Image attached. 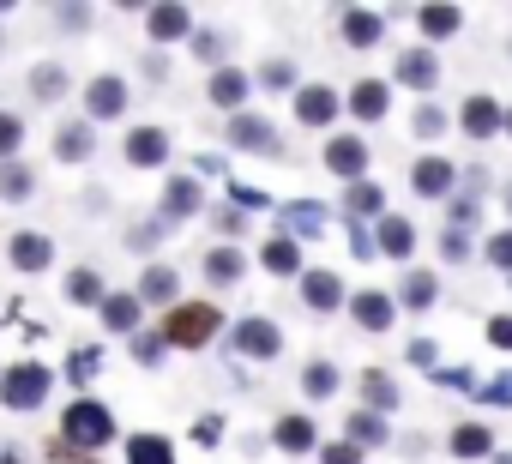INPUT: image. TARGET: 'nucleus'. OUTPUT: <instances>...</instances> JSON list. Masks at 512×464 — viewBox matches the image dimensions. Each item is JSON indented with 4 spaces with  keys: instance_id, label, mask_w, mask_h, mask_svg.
Masks as SVG:
<instances>
[{
    "instance_id": "nucleus-1",
    "label": "nucleus",
    "mask_w": 512,
    "mask_h": 464,
    "mask_svg": "<svg viewBox=\"0 0 512 464\" xmlns=\"http://www.w3.org/2000/svg\"><path fill=\"white\" fill-rule=\"evenodd\" d=\"M157 332H163V344H175V350H205V344L223 332V314H217L211 302H175Z\"/></svg>"
},
{
    "instance_id": "nucleus-2",
    "label": "nucleus",
    "mask_w": 512,
    "mask_h": 464,
    "mask_svg": "<svg viewBox=\"0 0 512 464\" xmlns=\"http://www.w3.org/2000/svg\"><path fill=\"white\" fill-rule=\"evenodd\" d=\"M109 434H115V416H109L97 398H73V404H67V416H61V440H67V446H85V452H91V446H103Z\"/></svg>"
},
{
    "instance_id": "nucleus-3",
    "label": "nucleus",
    "mask_w": 512,
    "mask_h": 464,
    "mask_svg": "<svg viewBox=\"0 0 512 464\" xmlns=\"http://www.w3.org/2000/svg\"><path fill=\"white\" fill-rule=\"evenodd\" d=\"M49 386H55V374L43 362H13L7 374H0V404L7 410H37L49 398Z\"/></svg>"
},
{
    "instance_id": "nucleus-4",
    "label": "nucleus",
    "mask_w": 512,
    "mask_h": 464,
    "mask_svg": "<svg viewBox=\"0 0 512 464\" xmlns=\"http://www.w3.org/2000/svg\"><path fill=\"white\" fill-rule=\"evenodd\" d=\"M229 145H235V151H272V157H278V127H272L266 115H235V121H229Z\"/></svg>"
},
{
    "instance_id": "nucleus-5",
    "label": "nucleus",
    "mask_w": 512,
    "mask_h": 464,
    "mask_svg": "<svg viewBox=\"0 0 512 464\" xmlns=\"http://www.w3.org/2000/svg\"><path fill=\"white\" fill-rule=\"evenodd\" d=\"M235 350H241V356L272 362V356L284 350V332H278L272 320H241V326H235Z\"/></svg>"
},
{
    "instance_id": "nucleus-6",
    "label": "nucleus",
    "mask_w": 512,
    "mask_h": 464,
    "mask_svg": "<svg viewBox=\"0 0 512 464\" xmlns=\"http://www.w3.org/2000/svg\"><path fill=\"white\" fill-rule=\"evenodd\" d=\"M85 109H91V121H115V115L127 109V85H121L115 73L91 79V85H85Z\"/></svg>"
},
{
    "instance_id": "nucleus-7",
    "label": "nucleus",
    "mask_w": 512,
    "mask_h": 464,
    "mask_svg": "<svg viewBox=\"0 0 512 464\" xmlns=\"http://www.w3.org/2000/svg\"><path fill=\"white\" fill-rule=\"evenodd\" d=\"M127 163H133V169L169 163V133H163V127H133V133H127Z\"/></svg>"
},
{
    "instance_id": "nucleus-8",
    "label": "nucleus",
    "mask_w": 512,
    "mask_h": 464,
    "mask_svg": "<svg viewBox=\"0 0 512 464\" xmlns=\"http://www.w3.org/2000/svg\"><path fill=\"white\" fill-rule=\"evenodd\" d=\"M452 181H458V169H452L446 157H416V169H410V187H416L422 199H446Z\"/></svg>"
},
{
    "instance_id": "nucleus-9",
    "label": "nucleus",
    "mask_w": 512,
    "mask_h": 464,
    "mask_svg": "<svg viewBox=\"0 0 512 464\" xmlns=\"http://www.w3.org/2000/svg\"><path fill=\"white\" fill-rule=\"evenodd\" d=\"M398 85H410V91H434V85H440V61H434L428 49H404V55H398Z\"/></svg>"
},
{
    "instance_id": "nucleus-10",
    "label": "nucleus",
    "mask_w": 512,
    "mask_h": 464,
    "mask_svg": "<svg viewBox=\"0 0 512 464\" xmlns=\"http://www.w3.org/2000/svg\"><path fill=\"white\" fill-rule=\"evenodd\" d=\"M338 115V91H326V85H302L296 91V121L302 127H326Z\"/></svg>"
},
{
    "instance_id": "nucleus-11",
    "label": "nucleus",
    "mask_w": 512,
    "mask_h": 464,
    "mask_svg": "<svg viewBox=\"0 0 512 464\" xmlns=\"http://www.w3.org/2000/svg\"><path fill=\"white\" fill-rule=\"evenodd\" d=\"M350 314H356V326L362 332H392V296H380V290H362V296H350Z\"/></svg>"
},
{
    "instance_id": "nucleus-12",
    "label": "nucleus",
    "mask_w": 512,
    "mask_h": 464,
    "mask_svg": "<svg viewBox=\"0 0 512 464\" xmlns=\"http://www.w3.org/2000/svg\"><path fill=\"white\" fill-rule=\"evenodd\" d=\"M145 31H151V43H181L193 31V13L187 7H151L145 13Z\"/></svg>"
},
{
    "instance_id": "nucleus-13",
    "label": "nucleus",
    "mask_w": 512,
    "mask_h": 464,
    "mask_svg": "<svg viewBox=\"0 0 512 464\" xmlns=\"http://www.w3.org/2000/svg\"><path fill=\"white\" fill-rule=\"evenodd\" d=\"M302 302L314 314H332V308H344V284L332 272H302Z\"/></svg>"
},
{
    "instance_id": "nucleus-14",
    "label": "nucleus",
    "mask_w": 512,
    "mask_h": 464,
    "mask_svg": "<svg viewBox=\"0 0 512 464\" xmlns=\"http://www.w3.org/2000/svg\"><path fill=\"white\" fill-rule=\"evenodd\" d=\"M247 91H253V79H247V73H235V67H217L205 97H211L217 109H241V103H247Z\"/></svg>"
},
{
    "instance_id": "nucleus-15",
    "label": "nucleus",
    "mask_w": 512,
    "mask_h": 464,
    "mask_svg": "<svg viewBox=\"0 0 512 464\" xmlns=\"http://www.w3.org/2000/svg\"><path fill=\"white\" fill-rule=\"evenodd\" d=\"M500 127H506V115H500L494 97H470V103H464V133H470V139H494Z\"/></svg>"
},
{
    "instance_id": "nucleus-16",
    "label": "nucleus",
    "mask_w": 512,
    "mask_h": 464,
    "mask_svg": "<svg viewBox=\"0 0 512 464\" xmlns=\"http://www.w3.org/2000/svg\"><path fill=\"white\" fill-rule=\"evenodd\" d=\"M326 169L362 181V169H368V145H362V139H332V145H326Z\"/></svg>"
},
{
    "instance_id": "nucleus-17",
    "label": "nucleus",
    "mask_w": 512,
    "mask_h": 464,
    "mask_svg": "<svg viewBox=\"0 0 512 464\" xmlns=\"http://www.w3.org/2000/svg\"><path fill=\"white\" fill-rule=\"evenodd\" d=\"M284 229H290V242H308V236H320V229H326V205H314V199H296V205H284Z\"/></svg>"
},
{
    "instance_id": "nucleus-18",
    "label": "nucleus",
    "mask_w": 512,
    "mask_h": 464,
    "mask_svg": "<svg viewBox=\"0 0 512 464\" xmlns=\"http://www.w3.org/2000/svg\"><path fill=\"white\" fill-rule=\"evenodd\" d=\"M49 260H55L49 236H37V229H19V236H13V266H19V272H43Z\"/></svg>"
},
{
    "instance_id": "nucleus-19",
    "label": "nucleus",
    "mask_w": 512,
    "mask_h": 464,
    "mask_svg": "<svg viewBox=\"0 0 512 464\" xmlns=\"http://www.w3.org/2000/svg\"><path fill=\"white\" fill-rule=\"evenodd\" d=\"M374 236H380V254H386V260H410V248H416V229H410L404 217H392V211L380 217Z\"/></svg>"
},
{
    "instance_id": "nucleus-20",
    "label": "nucleus",
    "mask_w": 512,
    "mask_h": 464,
    "mask_svg": "<svg viewBox=\"0 0 512 464\" xmlns=\"http://www.w3.org/2000/svg\"><path fill=\"white\" fill-rule=\"evenodd\" d=\"M91 151H97V133H91L85 121H67V127L55 133V157H61V163H85Z\"/></svg>"
},
{
    "instance_id": "nucleus-21",
    "label": "nucleus",
    "mask_w": 512,
    "mask_h": 464,
    "mask_svg": "<svg viewBox=\"0 0 512 464\" xmlns=\"http://www.w3.org/2000/svg\"><path fill=\"white\" fill-rule=\"evenodd\" d=\"M193 211H199V181H193V175H175L169 193H163V223H181V217H193Z\"/></svg>"
},
{
    "instance_id": "nucleus-22",
    "label": "nucleus",
    "mask_w": 512,
    "mask_h": 464,
    "mask_svg": "<svg viewBox=\"0 0 512 464\" xmlns=\"http://www.w3.org/2000/svg\"><path fill=\"white\" fill-rule=\"evenodd\" d=\"M67 302H73V308H103L109 290H103V278H97L91 266H73V272H67Z\"/></svg>"
},
{
    "instance_id": "nucleus-23",
    "label": "nucleus",
    "mask_w": 512,
    "mask_h": 464,
    "mask_svg": "<svg viewBox=\"0 0 512 464\" xmlns=\"http://www.w3.org/2000/svg\"><path fill=\"white\" fill-rule=\"evenodd\" d=\"M380 31H386L380 13H368V7H350V13H344V43H350V49H374Z\"/></svg>"
},
{
    "instance_id": "nucleus-24",
    "label": "nucleus",
    "mask_w": 512,
    "mask_h": 464,
    "mask_svg": "<svg viewBox=\"0 0 512 464\" xmlns=\"http://www.w3.org/2000/svg\"><path fill=\"white\" fill-rule=\"evenodd\" d=\"M260 266L278 272V278H296V272H302V248H296L290 236H272V242L260 248Z\"/></svg>"
},
{
    "instance_id": "nucleus-25",
    "label": "nucleus",
    "mask_w": 512,
    "mask_h": 464,
    "mask_svg": "<svg viewBox=\"0 0 512 464\" xmlns=\"http://www.w3.org/2000/svg\"><path fill=\"white\" fill-rule=\"evenodd\" d=\"M386 103H392V97H386V85H380V79H362V85L350 91V115H356V121H380V115H386Z\"/></svg>"
},
{
    "instance_id": "nucleus-26",
    "label": "nucleus",
    "mask_w": 512,
    "mask_h": 464,
    "mask_svg": "<svg viewBox=\"0 0 512 464\" xmlns=\"http://www.w3.org/2000/svg\"><path fill=\"white\" fill-rule=\"evenodd\" d=\"M488 452H494V428H482V422L452 428V458H488Z\"/></svg>"
},
{
    "instance_id": "nucleus-27",
    "label": "nucleus",
    "mask_w": 512,
    "mask_h": 464,
    "mask_svg": "<svg viewBox=\"0 0 512 464\" xmlns=\"http://www.w3.org/2000/svg\"><path fill=\"white\" fill-rule=\"evenodd\" d=\"M139 308H145L139 296H109L97 314H103V326H109V332H139Z\"/></svg>"
},
{
    "instance_id": "nucleus-28",
    "label": "nucleus",
    "mask_w": 512,
    "mask_h": 464,
    "mask_svg": "<svg viewBox=\"0 0 512 464\" xmlns=\"http://www.w3.org/2000/svg\"><path fill=\"white\" fill-rule=\"evenodd\" d=\"M272 440H278L284 452H314V446H320V434H314V422H308V416H284Z\"/></svg>"
},
{
    "instance_id": "nucleus-29",
    "label": "nucleus",
    "mask_w": 512,
    "mask_h": 464,
    "mask_svg": "<svg viewBox=\"0 0 512 464\" xmlns=\"http://www.w3.org/2000/svg\"><path fill=\"white\" fill-rule=\"evenodd\" d=\"M127 464H175V446L163 434H133L127 440Z\"/></svg>"
},
{
    "instance_id": "nucleus-30",
    "label": "nucleus",
    "mask_w": 512,
    "mask_h": 464,
    "mask_svg": "<svg viewBox=\"0 0 512 464\" xmlns=\"http://www.w3.org/2000/svg\"><path fill=\"white\" fill-rule=\"evenodd\" d=\"M362 404H368L374 416H386V410L398 404V386H392V380H386L380 368H368V374H362Z\"/></svg>"
},
{
    "instance_id": "nucleus-31",
    "label": "nucleus",
    "mask_w": 512,
    "mask_h": 464,
    "mask_svg": "<svg viewBox=\"0 0 512 464\" xmlns=\"http://www.w3.org/2000/svg\"><path fill=\"white\" fill-rule=\"evenodd\" d=\"M31 187H37V169L31 163H0V199H31Z\"/></svg>"
},
{
    "instance_id": "nucleus-32",
    "label": "nucleus",
    "mask_w": 512,
    "mask_h": 464,
    "mask_svg": "<svg viewBox=\"0 0 512 464\" xmlns=\"http://www.w3.org/2000/svg\"><path fill=\"white\" fill-rule=\"evenodd\" d=\"M344 205H350V217H386V193H380L374 181H356V187L344 193Z\"/></svg>"
},
{
    "instance_id": "nucleus-33",
    "label": "nucleus",
    "mask_w": 512,
    "mask_h": 464,
    "mask_svg": "<svg viewBox=\"0 0 512 464\" xmlns=\"http://www.w3.org/2000/svg\"><path fill=\"white\" fill-rule=\"evenodd\" d=\"M416 25H422V37H452V31L464 25V13H458V7H422Z\"/></svg>"
},
{
    "instance_id": "nucleus-34",
    "label": "nucleus",
    "mask_w": 512,
    "mask_h": 464,
    "mask_svg": "<svg viewBox=\"0 0 512 464\" xmlns=\"http://www.w3.org/2000/svg\"><path fill=\"white\" fill-rule=\"evenodd\" d=\"M31 91H37L43 103H61V97H67V73H61L55 61H43V67H31Z\"/></svg>"
},
{
    "instance_id": "nucleus-35",
    "label": "nucleus",
    "mask_w": 512,
    "mask_h": 464,
    "mask_svg": "<svg viewBox=\"0 0 512 464\" xmlns=\"http://www.w3.org/2000/svg\"><path fill=\"white\" fill-rule=\"evenodd\" d=\"M175 284H181V278H175L169 266H151V272L139 278V302H175Z\"/></svg>"
},
{
    "instance_id": "nucleus-36",
    "label": "nucleus",
    "mask_w": 512,
    "mask_h": 464,
    "mask_svg": "<svg viewBox=\"0 0 512 464\" xmlns=\"http://www.w3.org/2000/svg\"><path fill=\"white\" fill-rule=\"evenodd\" d=\"M344 428H350V446H380L386 440V416H374V410H356Z\"/></svg>"
},
{
    "instance_id": "nucleus-37",
    "label": "nucleus",
    "mask_w": 512,
    "mask_h": 464,
    "mask_svg": "<svg viewBox=\"0 0 512 464\" xmlns=\"http://www.w3.org/2000/svg\"><path fill=\"white\" fill-rule=\"evenodd\" d=\"M205 272H211L217 284H235V278L247 272V260H241L235 248H211V254H205Z\"/></svg>"
},
{
    "instance_id": "nucleus-38",
    "label": "nucleus",
    "mask_w": 512,
    "mask_h": 464,
    "mask_svg": "<svg viewBox=\"0 0 512 464\" xmlns=\"http://www.w3.org/2000/svg\"><path fill=\"white\" fill-rule=\"evenodd\" d=\"M302 392H308V398H332V392H338V368H332V362H308Z\"/></svg>"
},
{
    "instance_id": "nucleus-39",
    "label": "nucleus",
    "mask_w": 512,
    "mask_h": 464,
    "mask_svg": "<svg viewBox=\"0 0 512 464\" xmlns=\"http://www.w3.org/2000/svg\"><path fill=\"white\" fill-rule=\"evenodd\" d=\"M404 308H434V272H410L404 278Z\"/></svg>"
},
{
    "instance_id": "nucleus-40",
    "label": "nucleus",
    "mask_w": 512,
    "mask_h": 464,
    "mask_svg": "<svg viewBox=\"0 0 512 464\" xmlns=\"http://www.w3.org/2000/svg\"><path fill=\"white\" fill-rule=\"evenodd\" d=\"M19 139H25V121L0 115V163H19Z\"/></svg>"
},
{
    "instance_id": "nucleus-41",
    "label": "nucleus",
    "mask_w": 512,
    "mask_h": 464,
    "mask_svg": "<svg viewBox=\"0 0 512 464\" xmlns=\"http://www.w3.org/2000/svg\"><path fill=\"white\" fill-rule=\"evenodd\" d=\"M97 368H103V350H73V356H67V380H73V386L91 380Z\"/></svg>"
},
{
    "instance_id": "nucleus-42",
    "label": "nucleus",
    "mask_w": 512,
    "mask_h": 464,
    "mask_svg": "<svg viewBox=\"0 0 512 464\" xmlns=\"http://www.w3.org/2000/svg\"><path fill=\"white\" fill-rule=\"evenodd\" d=\"M440 133H446V109L422 103V109H416V139H440Z\"/></svg>"
},
{
    "instance_id": "nucleus-43",
    "label": "nucleus",
    "mask_w": 512,
    "mask_h": 464,
    "mask_svg": "<svg viewBox=\"0 0 512 464\" xmlns=\"http://www.w3.org/2000/svg\"><path fill=\"white\" fill-rule=\"evenodd\" d=\"M488 266L512 272V229H500V236H488Z\"/></svg>"
},
{
    "instance_id": "nucleus-44",
    "label": "nucleus",
    "mask_w": 512,
    "mask_h": 464,
    "mask_svg": "<svg viewBox=\"0 0 512 464\" xmlns=\"http://www.w3.org/2000/svg\"><path fill=\"white\" fill-rule=\"evenodd\" d=\"M320 464H362V446H350V440H332V446H320Z\"/></svg>"
},
{
    "instance_id": "nucleus-45",
    "label": "nucleus",
    "mask_w": 512,
    "mask_h": 464,
    "mask_svg": "<svg viewBox=\"0 0 512 464\" xmlns=\"http://www.w3.org/2000/svg\"><path fill=\"white\" fill-rule=\"evenodd\" d=\"M476 398L482 404H512V374H494L488 386H476Z\"/></svg>"
},
{
    "instance_id": "nucleus-46",
    "label": "nucleus",
    "mask_w": 512,
    "mask_h": 464,
    "mask_svg": "<svg viewBox=\"0 0 512 464\" xmlns=\"http://www.w3.org/2000/svg\"><path fill=\"white\" fill-rule=\"evenodd\" d=\"M223 49H229V43H223L217 31H199V37H193V55H199V61H223Z\"/></svg>"
},
{
    "instance_id": "nucleus-47",
    "label": "nucleus",
    "mask_w": 512,
    "mask_h": 464,
    "mask_svg": "<svg viewBox=\"0 0 512 464\" xmlns=\"http://www.w3.org/2000/svg\"><path fill=\"white\" fill-rule=\"evenodd\" d=\"M260 85H272V91H284V85H296V67H290V61H266V73H260Z\"/></svg>"
},
{
    "instance_id": "nucleus-48",
    "label": "nucleus",
    "mask_w": 512,
    "mask_h": 464,
    "mask_svg": "<svg viewBox=\"0 0 512 464\" xmlns=\"http://www.w3.org/2000/svg\"><path fill=\"white\" fill-rule=\"evenodd\" d=\"M434 380H440L446 392H476V374H464V368H440Z\"/></svg>"
},
{
    "instance_id": "nucleus-49",
    "label": "nucleus",
    "mask_w": 512,
    "mask_h": 464,
    "mask_svg": "<svg viewBox=\"0 0 512 464\" xmlns=\"http://www.w3.org/2000/svg\"><path fill=\"white\" fill-rule=\"evenodd\" d=\"M193 440H199V446H217V440H223V416H199V422H193Z\"/></svg>"
},
{
    "instance_id": "nucleus-50",
    "label": "nucleus",
    "mask_w": 512,
    "mask_h": 464,
    "mask_svg": "<svg viewBox=\"0 0 512 464\" xmlns=\"http://www.w3.org/2000/svg\"><path fill=\"white\" fill-rule=\"evenodd\" d=\"M127 242H133L139 254H145V248H157V242H163V217H157V223H139V229H133Z\"/></svg>"
},
{
    "instance_id": "nucleus-51",
    "label": "nucleus",
    "mask_w": 512,
    "mask_h": 464,
    "mask_svg": "<svg viewBox=\"0 0 512 464\" xmlns=\"http://www.w3.org/2000/svg\"><path fill=\"white\" fill-rule=\"evenodd\" d=\"M488 344L512 350V314H494V320H488Z\"/></svg>"
},
{
    "instance_id": "nucleus-52",
    "label": "nucleus",
    "mask_w": 512,
    "mask_h": 464,
    "mask_svg": "<svg viewBox=\"0 0 512 464\" xmlns=\"http://www.w3.org/2000/svg\"><path fill=\"white\" fill-rule=\"evenodd\" d=\"M440 254H446V260H464V254H470V236H464V229H446V242H440Z\"/></svg>"
},
{
    "instance_id": "nucleus-53",
    "label": "nucleus",
    "mask_w": 512,
    "mask_h": 464,
    "mask_svg": "<svg viewBox=\"0 0 512 464\" xmlns=\"http://www.w3.org/2000/svg\"><path fill=\"white\" fill-rule=\"evenodd\" d=\"M133 356H139V362H157V356H163V332H157V338H133Z\"/></svg>"
},
{
    "instance_id": "nucleus-54",
    "label": "nucleus",
    "mask_w": 512,
    "mask_h": 464,
    "mask_svg": "<svg viewBox=\"0 0 512 464\" xmlns=\"http://www.w3.org/2000/svg\"><path fill=\"white\" fill-rule=\"evenodd\" d=\"M49 458H55V464H91V458H85L79 446H67V440H55V446H49Z\"/></svg>"
},
{
    "instance_id": "nucleus-55",
    "label": "nucleus",
    "mask_w": 512,
    "mask_h": 464,
    "mask_svg": "<svg viewBox=\"0 0 512 464\" xmlns=\"http://www.w3.org/2000/svg\"><path fill=\"white\" fill-rule=\"evenodd\" d=\"M229 193H235V205H247V211H260V205H266V193H260V187H241V181H235Z\"/></svg>"
},
{
    "instance_id": "nucleus-56",
    "label": "nucleus",
    "mask_w": 512,
    "mask_h": 464,
    "mask_svg": "<svg viewBox=\"0 0 512 464\" xmlns=\"http://www.w3.org/2000/svg\"><path fill=\"white\" fill-rule=\"evenodd\" d=\"M61 25H67V31H85V25H91V7H61Z\"/></svg>"
},
{
    "instance_id": "nucleus-57",
    "label": "nucleus",
    "mask_w": 512,
    "mask_h": 464,
    "mask_svg": "<svg viewBox=\"0 0 512 464\" xmlns=\"http://www.w3.org/2000/svg\"><path fill=\"white\" fill-rule=\"evenodd\" d=\"M410 362H416V368H428V362H434V344H428V338H416V344H410Z\"/></svg>"
},
{
    "instance_id": "nucleus-58",
    "label": "nucleus",
    "mask_w": 512,
    "mask_h": 464,
    "mask_svg": "<svg viewBox=\"0 0 512 464\" xmlns=\"http://www.w3.org/2000/svg\"><path fill=\"white\" fill-rule=\"evenodd\" d=\"M0 464H19V452H0Z\"/></svg>"
},
{
    "instance_id": "nucleus-59",
    "label": "nucleus",
    "mask_w": 512,
    "mask_h": 464,
    "mask_svg": "<svg viewBox=\"0 0 512 464\" xmlns=\"http://www.w3.org/2000/svg\"><path fill=\"white\" fill-rule=\"evenodd\" d=\"M494 464H512V452H506V458H494Z\"/></svg>"
},
{
    "instance_id": "nucleus-60",
    "label": "nucleus",
    "mask_w": 512,
    "mask_h": 464,
    "mask_svg": "<svg viewBox=\"0 0 512 464\" xmlns=\"http://www.w3.org/2000/svg\"><path fill=\"white\" fill-rule=\"evenodd\" d=\"M506 133H512V109H506Z\"/></svg>"
}]
</instances>
